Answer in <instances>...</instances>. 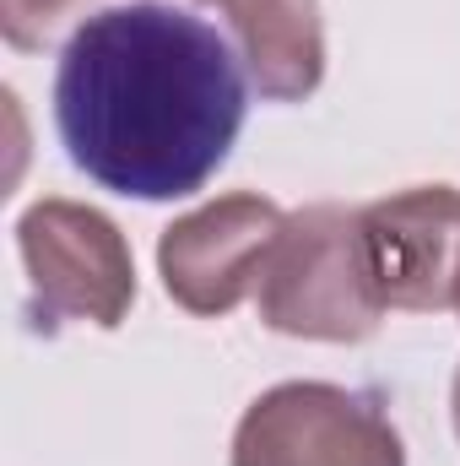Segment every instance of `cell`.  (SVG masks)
I'll return each mask as SVG.
<instances>
[{
    "label": "cell",
    "instance_id": "1",
    "mask_svg": "<svg viewBox=\"0 0 460 466\" xmlns=\"http://www.w3.org/2000/svg\"><path fill=\"white\" fill-rule=\"evenodd\" d=\"M244 115V55L201 5H98L71 27L55 66V130L65 157L130 201L206 190Z\"/></svg>",
    "mask_w": 460,
    "mask_h": 466
},
{
    "label": "cell",
    "instance_id": "2",
    "mask_svg": "<svg viewBox=\"0 0 460 466\" xmlns=\"http://www.w3.org/2000/svg\"><path fill=\"white\" fill-rule=\"evenodd\" d=\"M357 212L342 201H315L287 212L265 277L255 288L260 326L298 342H368L385 320V299L368 282Z\"/></svg>",
    "mask_w": 460,
    "mask_h": 466
},
{
    "label": "cell",
    "instance_id": "3",
    "mask_svg": "<svg viewBox=\"0 0 460 466\" xmlns=\"http://www.w3.org/2000/svg\"><path fill=\"white\" fill-rule=\"evenodd\" d=\"M16 255L27 271L33 331L55 337L65 326H125L135 304V255L109 212L44 196L16 218Z\"/></svg>",
    "mask_w": 460,
    "mask_h": 466
},
{
    "label": "cell",
    "instance_id": "4",
    "mask_svg": "<svg viewBox=\"0 0 460 466\" xmlns=\"http://www.w3.org/2000/svg\"><path fill=\"white\" fill-rule=\"evenodd\" d=\"M233 466H406V445L374 396L331 380H287L244 407Z\"/></svg>",
    "mask_w": 460,
    "mask_h": 466
},
{
    "label": "cell",
    "instance_id": "5",
    "mask_svg": "<svg viewBox=\"0 0 460 466\" xmlns=\"http://www.w3.org/2000/svg\"><path fill=\"white\" fill-rule=\"evenodd\" d=\"M282 228H287V212L271 196H255V190L217 196L163 228L157 277L179 309L201 320H223L260 288Z\"/></svg>",
    "mask_w": 460,
    "mask_h": 466
},
{
    "label": "cell",
    "instance_id": "6",
    "mask_svg": "<svg viewBox=\"0 0 460 466\" xmlns=\"http://www.w3.org/2000/svg\"><path fill=\"white\" fill-rule=\"evenodd\" d=\"M363 266L385 309L439 315L460 293V190L412 185L357 212Z\"/></svg>",
    "mask_w": 460,
    "mask_h": 466
},
{
    "label": "cell",
    "instance_id": "7",
    "mask_svg": "<svg viewBox=\"0 0 460 466\" xmlns=\"http://www.w3.org/2000/svg\"><path fill=\"white\" fill-rule=\"evenodd\" d=\"M228 22L244 55L249 87L265 104H304L325 82V22L320 0H195Z\"/></svg>",
    "mask_w": 460,
    "mask_h": 466
},
{
    "label": "cell",
    "instance_id": "8",
    "mask_svg": "<svg viewBox=\"0 0 460 466\" xmlns=\"http://www.w3.org/2000/svg\"><path fill=\"white\" fill-rule=\"evenodd\" d=\"M87 0H0V33L11 49L38 55L65 38V27L82 16Z\"/></svg>",
    "mask_w": 460,
    "mask_h": 466
},
{
    "label": "cell",
    "instance_id": "9",
    "mask_svg": "<svg viewBox=\"0 0 460 466\" xmlns=\"http://www.w3.org/2000/svg\"><path fill=\"white\" fill-rule=\"evenodd\" d=\"M450 412H455V434H460V369H455V385H450Z\"/></svg>",
    "mask_w": 460,
    "mask_h": 466
},
{
    "label": "cell",
    "instance_id": "10",
    "mask_svg": "<svg viewBox=\"0 0 460 466\" xmlns=\"http://www.w3.org/2000/svg\"><path fill=\"white\" fill-rule=\"evenodd\" d=\"M455 315H460V293H455Z\"/></svg>",
    "mask_w": 460,
    "mask_h": 466
}]
</instances>
